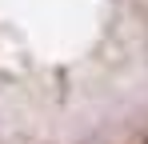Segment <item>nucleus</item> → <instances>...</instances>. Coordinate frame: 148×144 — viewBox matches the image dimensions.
Wrapping results in <instances>:
<instances>
[]
</instances>
